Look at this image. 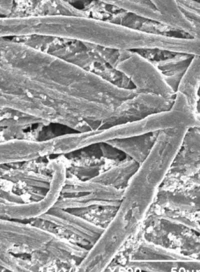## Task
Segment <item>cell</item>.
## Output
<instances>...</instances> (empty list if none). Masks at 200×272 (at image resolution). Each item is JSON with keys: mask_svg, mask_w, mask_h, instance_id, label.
Wrapping results in <instances>:
<instances>
[{"mask_svg": "<svg viewBox=\"0 0 200 272\" xmlns=\"http://www.w3.org/2000/svg\"><path fill=\"white\" fill-rule=\"evenodd\" d=\"M139 166L140 164L128 157L90 180L124 190Z\"/></svg>", "mask_w": 200, "mask_h": 272, "instance_id": "9c48e42d", "label": "cell"}, {"mask_svg": "<svg viewBox=\"0 0 200 272\" xmlns=\"http://www.w3.org/2000/svg\"><path fill=\"white\" fill-rule=\"evenodd\" d=\"M112 23L158 35L177 38L194 39L186 32L163 22L138 16L124 9L116 16Z\"/></svg>", "mask_w": 200, "mask_h": 272, "instance_id": "52a82bcc", "label": "cell"}, {"mask_svg": "<svg viewBox=\"0 0 200 272\" xmlns=\"http://www.w3.org/2000/svg\"><path fill=\"white\" fill-rule=\"evenodd\" d=\"M200 125L196 113L191 108L185 96L177 92L170 109L132 122L98 130L91 137V141L95 144L171 128H188Z\"/></svg>", "mask_w": 200, "mask_h": 272, "instance_id": "6da1fadb", "label": "cell"}, {"mask_svg": "<svg viewBox=\"0 0 200 272\" xmlns=\"http://www.w3.org/2000/svg\"><path fill=\"white\" fill-rule=\"evenodd\" d=\"M132 51L153 64L161 73L168 85L176 93L184 74L195 55L158 48Z\"/></svg>", "mask_w": 200, "mask_h": 272, "instance_id": "8992f818", "label": "cell"}, {"mask_svg": "<svg viewBox=\"0 0 200 272\" xmlns=\"http://www.w3.org/2000/svg\"><path fill=\"white\" fill-rule=\"evenodd\" d=\"M174 99H168L152 93H138L123 102L116 108L113 116L102 129L132 122L172 107Z\"/></svg>", "mask_w": 200, "mask_h": 272, "instance_id": "5b68a950", "label": "cell"}, {"mask_svg": "<svg viewBox=\"0 0 200 272\" xmlns=\"http://www.w3.org/2000/svg\"><path fill=\"white\" fill-rule=\"evenodd\" d=\"M160 11L162 22L190 34L196 39L194 29L182 12L176 0H152Z\"/></svg>", "mask_w": 200, "mask_h": 272, "instance_id": "7c38bea8", "label": "cell"}, {"mask_svg": "<svg viewBox=\"0 0 200 272\" xmlns=\"http://www.w3.org/2000/svg\"><path fill=\"white\" fill-rule=\"evenodd\" d=\"M52 180L45 197L38 201L12 203L0 201V219L26 221L38 218L47 213L60 198L66 179V167L62 161H52Z\"/></svg>", "mask_w": 200, "mask_h": 272, "instance_id": "277c9868", "label": "cell"}, {"mask_svg": "<svg viewBox=\"0 0 200 272\" xmlns=\"http://www.w3.org/2000/svg\"><path fill=\"white\" fill-rule=\"evenodd\" d=\"M116 68L132 81L138 93H152L168 99H175L176 93L168 85L158 69L139 54L120 50Z\"/></svg>", "mask_w": 200, "mask_h": 272, "instance_id": "3957f363", "label": "cell"}, {"mask_svg": "<svg viewBox=\"0 0 200 272\" xmlns=\"http://www.w3.org/2000/svg\"><path fill=\"white\" fill-rule=\"evenodd\" d=\"M160 131L117 139L106 142L124 153L138 164L147 157L153 148Z\"/></svg>", "mask_w": 200, "mask_h": 272, "instance_id": "ba28073f", "label": "cell"}, {"mask_svg": "<svg viewBox=\"0 0 200 272\" xmlns=\"http://www.w3.org/2000/svg\"><path fill=\"white\" fill-rule=\"evenodd\" d=\"M132 271L151 272L192 271L195 265L186 259L160 260H132L126 264Z\"/></svg>", "mask_w": 200, "mask_h": 272, "instance_id": "30bf717a", "label": "cell"}, {"mask_svg": "<svg viewBox=\"0 0 200 272\" xmlns=\"http://www.w3.org/2000/svg\"><path fill=\"white\" fill-rule=\"evenodd\" d=\"M181 254L150 245L141 246L135 253L132 260H160L186 259Z\"/></svg>", "mask_w": 200, "mask_h": 272, "instance_id": "5bb4252c", "label": "cell"}, {"mask_svg": "<svg viewBox=\"0 0 200 272\" xmlns=\"http://www.w3.org/2000/svg\"><path fill=\"white\" fill-rule=\"evenodd\" d=\"M100 42L118 50L162 49L200 55V40L148 33L109 22L100 24Z\"/></svg>", "mask_w": 200, "mask_h": 272, "instance_id": "7a4b0ae2", "label": "cell"}, {"mask_svg": "<svg viewBox=\"0 0 200 272\" xmlns=\"http://www.w3.org/2000/svg\"><path fill=\"white\" fill-rule=\"evenodd\" d=\"M200 87V55H195L180 80L177 92L185 96L189 105L196 113Z\"/></svg>", "mask_w": 200, "mask_h": 272, "instance_id": "8fae6325", "label": "cell"}, {"mask_svg": "<svg viewBox=\"0 0 200 272\" xmlns=\"http://www.w3.org/2000/svg\"><path fill=\"white\" fill-rule=\"evenodd\" d=\"M110 2L138 16L162 22L161 13L152 0H116Z\"/></svg>", "mask_w": 200, "mask_h": 272, "instance_id": "4fadbf2b", "label": "cell"}]
</instances>
